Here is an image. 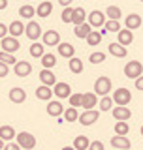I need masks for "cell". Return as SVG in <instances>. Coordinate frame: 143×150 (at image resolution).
<instances>
[{
  "mask_svg": "<svg viewBox=\"0 0 143 150\" xmlns=\"http://www.w3.org/2000/svg\"><path fill=\"white\" fill-rule=\"evenodd\" d=\"M109 92H111V79L106 77V75L98 77V79H96V83H94V94H96V96L106 98Z\"/></svg>",
  "mask_w": 143,
  "mask_h": 150,
  "instance_id": "cell-1",
  "label": "cell"
},
{
  "mask_svg": "<svg viewBox=\"0 0 143 150\" xmlns=\"http://www.w3.org/2000/svg\"><path fill=\"white\" fill-rule=\"evenodd\" d=\"M111 98H113V103H117V107H126L132 101V92L128 88H117Z\"/></svg>",
  "mask_w": 143,
  "mask_h": 150,
  "instance_id": "cell-2",
  "label": "cell"
},
{
  "mask_svg": "<svg viewBox=\"0 0 143 150\" xmlns=\"http://www.w3.org/2000/svg\"><path fill=\"white\" fill-rule=\"evenodd\" d=\"M124 75L128 79H139L141 75H143V64L141 62H137V60H132V62H128L124 66Z\"/></svg>",
  "mask_w": 143,
  "mask_h": 150,
  "instance_id": "cell-3",
  "label": "cell"
},
{
  "mask_svg": "<svg viewBox=\"0 0 143 150\" xmlns=\"http://www.w3.org/2000/svg\"><path fill=\"white\" fill-rule=\"evenodd\" d=\"M17 144L21 148H25V150H32L36 146V137L32 133H28V131H21V133H17Z\"/></svg>",
  "mask_w": 143,
  "mask_h": 150,
  "instance_id": "cell-4",
  "label": "cell"
},
{
  "mask_svg": "<svg viewBox=\"0 0 143 150\" xmlns=\"http://www.w3.org/2000/svg\"><path fill=\"white\" fill-rule=\"evenodd\" d=\"M25 34H26L28 40H32L36 43V40H40V38L44 36V32H41V26H40L38 21H28V25L25 28Z\"/></svg>",
  "mask_w": 143,
  "mask_h": 150,
  "instance_id": "cell-5",
  "label": "cell"
},
{
  "mask_svg": "<svg viewBox=\"0 0 143 150\" xmlns=\"http://www.w3.org/2000/svg\"><path fill=\"white\" fill-rule=\"evenodd\" d=\"M0 47H2V51H4V53H8V54H13L15 51H19V47H21V43H19V40H17V38H11V36H8V38H4V40L0 41Z\"/></svg>",
  "mask_w": 143,
  "mask_h": 150,
  "instance_id": "cell-6",
  "label": "cell"
},
{
  "mask_svg": "<svg viewBox=\"0 0 143 150\" xmlns=\"http://www.w3.org/2000/svg\"><path fill=\"white\" fill-rule=\"evenodd\" d=\"M41 41H44V45H47V47H59L60 45V34L56 30H47V32H44V36H41Z\"/></svg>",
  "mask_w": 143,
  "mask_h": 150,
  "instance_id": "cell-7",
  "label": "cell"
},
{
  "mask_svg": "<svg viewBox=\"0 0 143 150\" xmlns=\"http://www.w3.org/2000/svg\"><path fill=\"white\" fill-rule=\"evenodd\" d=\"M53 94L56 98H59V100H64V98H68L70 100V96H72V88H70V84L68 83H56L55 86H53Z\"/></svg>",
  "mask_w": 143,
  "mask_h": 150,
  "instance_id": "cell-8",
  "label": "cell"
},
{
  "mask_svg": "<svg viewBox=\"0 0 143 150\" xmlns=\"http://www.w3.org/2000/svg\"><path fill=\"white\" fill-rule=\"evenodd\" d=\"M87 23L90 26H94V28H98V26H104L106 25V15H104L100 9H94V11H90V15L87 19Z\"/></svg>",
  "mask_w": 143,
  "mask_h": 150,
  "instance_id": "cell-9",
  "label": "cell"
},
{
  "mask_svg": "<svg viewBox=\"0 0 143 150\" xmlns=\"http://www.w3.org/2000/svg\"><path fill=\"white\" fill-rule=\"evenodd\" d=\"M98 118H100V112H98L96 109H92V111H85L83 115H79V122H81L83 126H92Z\"/></svg>",
  "mask_w": 143,
  "mask_h": 150,
  "instance_id": "cell-10",
  "label": "cell"
},
{
  "mask_svg": "<svg viewBox=\"0 0 143 150\" xmlns=\"http://www.w3.org/2000/svg\"><path fill=\"white\" fill-rule=\"evenodd\" d=\"M40 81H41V84H44V86H55L56 83V77H55V73L51 71V69H41L40 71Z\"/></svg>",
  "mask_w": 143,
  "mask_h": 150,
  "instance_id": "cell-11",
  "label": "cell"
},
{
  "mask_svg": "<svg viewBox=\"0 0 143 150\" xmlns=\"http://www.w3.org/2000/svg\"><path fill=\"white\" fill-rule=\"evenodd\" d=\"M98 105V96L94 92H87L83 94V103H81V107H83L85 111H92V107Z\"/></svg>",
  "mask_w": 143,
  "mask_h": 150,
  "instance_id": "cell-12",
  "label": "cell"
},
{
  "mask_svg": "<svg viewBox=\"0 0 143 150\" xmlns=\"http://www.w3.org/2000/svg\"><path fill=\"white\" fill-rule=\"evenodd\" d=\"M64 111L66 109L62 107L60 100H55V101H49V103H47V115H49V116H62Z\"/></svg>",
  "mask_w": 143,
  "mask_h": 150,
  "instance_id": "cell-13",
  "label": "cell"
},
{
  "mask_svg": "<svg viewBox=\"0 0 143 150\" xmlns=\"http://www.w3.org/2000/svg\"><path fill=\"white\" fill-rule=\"evenodd\" d=\"M132 41H134V32L128 30V28H122V30L117 34V43H121L122 47L130 45Z\"/></svg>",
  "mask_w": 143,
  "mask_h": 150,
  "instance_id": "cell-14",
  "label": "cell"
},
{
  "mask_svg": "<svg viewBox=\"0 0 143 150\" xmlns=\"http://www.w3.org/2000/svg\"><path fill=\"white\" fill-rule=\"evenodd\" d=\"M87 19H89V15H87V11H85V8H74V19H72V23H74L75 26H81V25H85L87 23Z\"/></svg>",
  "mask_w": 143,
  "mask_h": 150,
  "instance_id": "cell-15",
  "label": "cell"
},
{
  "mask_svg": "<svg viewBox=\"0 0 143 150\" xmlns=\"http://www.w3.org/2000/svg\"><path fill=\"white\" fill-rule=\"evenodd\" d=\"M132 116V111L128 107H113V118L117 122H126Z\"/></svg>",
  "mask_w": 143,
  "mask_h": 150,
  "instance_id": "cell-16",
  "label": "cell"
},
{
  "mask_svg": "<svg viewBox=\"0 0 143 150\" xmlns=\"http://www.w3.org/2000/svg\"><path fill=\"white\" fill-rule=\"evenodd\" d=\"M56 51H59V54L60 56H62V58H74V53H75V47L74 45H72V43H66V41H64V43H62V41H60V45L59 47H56Z\"/></svg>",
  "mask_w": 143,
  "mask_h": 150,
  "instance_id": "cell-17",
  "label": "cell"
},
{
  "mask_svg": "<svg viewBox=\"0 0 143 150\" xmlns=\"http://www.w3.org/2000/svg\"><path fill=\"white\" fill-rule=\"evenodd\" d=\"M13 69H15L17 77H28V75L32 73V64L30 62H17Z\"/></svg>",
  "mask_w": 143,
  "mask_h": 150,
  "instance_id": "cell-18",
  "label": "cell"
},
{
  "mask_svg": "<svg viewBox=\"0 0 143 150\" xmlns=\"http://www.w3.org/2000/svg\"><path fill=\"white\" fill-rule=\"evenodd\" d=\"M111 146L119 148V150H128L132 146V143L128 137H119V135H115V137H111Z\"/></svg>",
  "mask_w": 143,
  "mask_h": 150,
  "instance_id": "cell-19",
  "label": "cell"
},
{
  "mask_svg": "<svg viewBox=\"0 0 143 150\" xmlns=\"http://www.w3.org/2000/svg\"><path fill=\"white\" fill-rule=\"evenodd\" d=\"M25 100H26V92L23 90V88L13 86L11 90H9V101H13V103H23Z\"/></svg>",
  "mask_w": 143,
  "mask_h": 150,
  "instance_id": "cell-20",
  "label": "cell"
},
{
  "mask_svg": "<svg viewBox=\"0 0 143 150\" xmlns=\"http://www.w3.org/2000/svg\"><path fill=\"white\" fill-rule=\"evenodd\" d=\"M25 28H26V25H23V21H13L8 26V32L11 38H19L21 34H25Z\"/></svg>",
  "mask_w": 143,
  "mask_h": 150,
  "instance_id": "cell-21",
  "label": "cell"
},
{
  "mask_svg": "<svg viewBox=\"0 0 143 150\" xmlns=\"http://www.w3.org/2000/svg\"><path fill=\"white\" fill-rule=\"evenodd\" d=\"M15 137H17V135H15V129H13L11 126H8V124L6 126H0V139H2L4 143H6V141H8V143H11Z\"/></svg>",
  "mask_w": 143,
  "mask_h": 150,
  "instance_id": "cell-22",
  "label": "cell"
},
{
  "mask_svg": "<svg viewBox=\"0 0 143 150\" xmlns=\"http://www.w3.org/2000/svg\"><path fill=\"white\" fill-rule=\"evenodd\" d=\"M36 98H38V100L51 101V98H53V88H49V86H44V84H40V86L36 88Z\"/></svg>",
  "mask_w": 143,
  "mask_h": 150,
  "instance_id": "cell-23",
  "label": "cell"
},
{
  "mask_svg": "<svg viewBox=\"0 0 143 150\" xmlns=\"http://www.w3.org/2000/svg\"><path fill=\"white\" fill-rule=\"evenodd\" d=\"M53 11V2H40V6L36 8V15L38 17H49Z\"/></svg>",
  "mask_w": 143,
  "mask_h": 150,
  "instance_id": "cell-24",
  "label": "cell"
},
{
  "mask_svg": "<svg viewBox=\"0 0 143 150\" xmlns=\"http://www.w3.org/2000/svg\"><path fill=\"white\" fill-rule=\"evenodd\" d=\"M124 23H126V28H128V30H136V28L141 26V17L137 15V13H130V15L124 19Z\"/></svg>",
  "mask_w": 143,
  "mask_h": 150,
  "instance_id": "cell-25",
  "label": "cell"
},
{
  "mask_svg": "<svg viewBox=\"0 0 143 150\" xmlns=\"http://www.w3.org/2000/svg\"><path fill=\"white\" fill-rule=\"evenodd\" d=\"M90 146V141L87 135H77V137H74V148L75 150H89Z\"/></svg>",
  "mask_w": 143,
  "mask_h": 150,
  "instance_id": "cell-26",
  "label": "cell"
},
{
  "mask_svg": "<svg viewBox=\"0 0 143 150\" xmlns=\"http://www.w3.org/2000/svg\"><path fill=\"white\" fill-rule=\"evenodd\" d=\"M109 54L117 56V58H124L128 54V51H126V47H122L121 43H109Z\"/></svg>",
  "mask_w": 143,
  "mask_h": 150,
  "instance_id": "cell-27",
  "label": "cell"
},
{
  "mask_svg": "<svg viewBox=\"0 0 143 150\" xmlns=\"http://www.w3.org/2000/svg\"><path fill=\"white\" fill-rule=\"evenodd\" d=\"M19 15H21L23 19H28V21H32L30 17L36 15V8L30 6V4H23V6L19 8Z\"/></svg>",
  "mask_w": 143,
  "mask_h": 150,
  "instance_id": "cell-28",
  "label": "cell"
},
{
  "mask_svg": "<svg viewBox=\"0 0 143 150\" xmlns=\"http://www.w3.org/2000/svg\"><path fill=\"white\" fill-rule=\"evenodd\" d=\"M44 54H45V45L44 43H38V41H36V43L30 45V56H32V58H40L41 60Z\"/></svg>",
  "mask_w": 143,
  "mask_h": 150,
  "instance_id": "cell-29",
  "label": "cell"
},
{
  "mask_svg": "<svg viewBox=\"0 0 143 150\" xmlns=\"http://www.w3.org/2000/svg\"><path fill=\"white\" fill-rule=\"evenodd\" d=\"M106 15L109 17V21H119L122 17V11L119 6H107L106 8Z\"/></svg>",
  "mask_w": 143,
  "mask_h": 150,
  "instance_id": "cell-30",
  "label": "cell"
},
{
  "mask_svg": "<svg viewBox=\"0 0 143 150\" xmlns=\"http://www.w3.org/2000/svg\"><path fill=\"white\" fill-rule=\"evenodd\" d=\"M90 32H92V26H90L89 23H85V25H81V26H75V36L81 38V40H87Z\"/></svg>",
  "mask_w": 143,
  "mask_h": 150,
  "instance_id": "cell-31",
  "label": "cell"
},
{
  "mask_svg": "<svg viewBox=\"0 0 143 150\" xmlns=\"http://www.w3.org/2000/svg\"><path fill=\"white\" fill-rule=\"evenodd\" d=\"M55 64H56V56L53 53H45L41 56V66H44V69H51Z\"/></svg>",
  "mask_w": 143,
  "mask_h": 150,
  "instance_id": "cell-32",
  "label": "cell"
},
{
  "mask_svg": "<svg viewBox=\"0 0 143 150\" xmlns=\"http://www.w3.org/2000/svg\"><path fill=\"white\" fill-rule=\"evenodd\" d=\"M68 68H70V71L72 73H81L83 71V62L77 58V56H74V58H70V62H68Z\"/></svg>",
  "mask_w": 143,
  "mask_h": 150,
  "instance_id": "cell-33",
  "label": "cell"
},
{
  "mask_svg": "<svg viewBox=\"0 0 143 150\" xmlns=\"http://www.w3.org/2000/svg\"><path fill=\"white\" fill-rule=\"evenodd\" d=\"M100 41H102V32H90L89 34V38H87V43H89V47H96V45H100Z\"/></svg>",
  "mask_w": 143,
  "mask_h": 150,
  "instance_id": "cell-34",
  "label": "cell"
},
{
  "mask_svg": "<svg viewBox=\"0 0 143 150\" xmlns=\"http://www.w3.org/2000/svg\"><path fill=\"white\" fill-rule=\"evenodd\" d=\"M128 131H130V128H128L126 122H117L115 124V135H119V137H126Z\"/></svg>",
  "mask_w": 143,
  "mask_h": 150,
  "instance_id": "cell-35",
  "label": "cell"
},
{
  "mask_svg": "<svg viewBox=\"0 0 143 150\" xmlns=\"http://www.w3.org/2000/svg\"><path fill=\"white\" fill-rule=\"evenodd\" d=\"M64 120H66V122H75V120H79V112H77V109H74V107H68V109L64 111Z\"/></svg>",
  "mask_w": 143,
  "mask_h": 150,
  "instance_id": "cell-36",
  "label": "cell"
},
{
  "mask_svg": "<svg viewBox=\"0 0 143 150\" xmlns=\"http://www.w3.org/2000/svg\"><path fill=\"white\" fill-rule=\"evenodd\" d=\"M81 103H83V94H81V92H74L70 96V107L77 109V107H81Z\"/></svg>",
  "mask_w": 143,
  "mask_h": 150,
  "instance_id": "cell-37",
  "label": "cell"
},
{
  "mask_svg": "<svg viewBox=\"0 0 143 150\" xmlns=\"http://www.w3.org/2000/svg\"><path fill=\"white\" fill-rule=\"evenodd\" d=\"M89 60H90V64H102V62H106V53H100V51L90 53Z\"/></svg>",
  "mask_w": 143,
  "mask_h": 150,
  "instance_id": "cell-38",
  "label": "cell"
},
{
  "mask_svg": "<svg viewBox=\"0 0 143 150\" xmlns=\"http://www.w3.org/2000/svg\"><path fill=\"white\" fill-rule=\"evenodd\" d=\"M98 107H100V111H109L113 107V98H109V96L102 98V100L98 101Z\"/></svg>",
  "mask_w": 143,
  "mask_h": 150,
  "instance_id": "cell-39",
  "label": "cell"
},
{
  "mask_svg": "<svg viewBox=\"0 0 143 150\" xmlns=\"http://www.w3.org/2000/svg\"><path fill=\"white\" fill-rule=\"evenodd\" d=\"M0 62L6 64V66H9V64L15 66L17 60H15V56H13V54H8V53H4V51H0Z\"/></svg>",
  "mask_w": 143,
  "mask_h": 150,
  "instance_id": "cell-40",
  "label": "cell"
},
{
  "mask_svg": "<svg viewBox=\"0 0 143 150\" xmlns=\"http://www.w3.org/2000/svg\"><path fill=\"white\" fill-rule=\"evenodd\" d=\"M106 32H121L122 28H121V25H119V21H106V28H104Z\"/></svg>",
  "mask_w": 143,
  "mask_h": 150,
  "instance_id": "cell-41",
  "label": "cell"
},
{
  "mask_svg": "<svg viewBox=\"0 0 143 150\" xmlns=\"http://www.w3.org/2000/svg\"><path fill=\"white\" fill-rule=\"evenodd\" d=\"M60 19H62V23H72V19H74V8H64L62 15H60Z\"/></svg>",
  "mask_w": 143,
  "mask_h": 150,
  "instance_id": "cell-42",
  "label": "cell"
},
{
  "mask_svg": "<svg viewBox=\"0 0 143 150\" xmlns=\"http://www.w3.org/2000/svg\"><path fill=\"white\" fill-rule=\"evenodd\" d=\"M89 150H106V148H104V143H102V141H92V143H90V146H89Z\"/></svg>",
  "mask_w": 143,
  "mask_h": 150,
  "instance_id": "cell-43",
  "label": "cell"
},
{
  "mask_svg": "<svg viewBox=\"0 0 143 150\" xmlns=\"http://www.w3.org/2000/svg\"><path fill=\"white\" fill-rule=\"evenodd\" d=\"M8 34H9V32H8V26L4 25V23H0V41H2L4 38H8Z\"/></svg>",
  "mask_w": 143,
  "mask_h": 150,
  "instance_id": "cell-44",
  "label": "cell"
},
{
  "mask_svg": "<svg viewBox=\"0 0 143 150\" xmlns=\"http://www.w3.org/2000/svg\"><path fill=\"white\" fill-rule=\"evenodd\" d=\"M8 73H9V66H6V64L0 62V77H6Z\"/></svg>",
  "mask_w": 143,
  "mask_h": 150,
  "instance_id": "cell-45",
  "label": "cell"
},
{
  "mask_svg": "<svg viewBox=\"0 0 143 150\" xmlns=\"http://www.w3.org/2000/svg\"><path fill=\"white\" fill-rule=\"evenodd\" d=\"M4 150H21V146H19L17 143H6V146H4Z\"/></svg>",
  "mask_w": 143,
  "mask_h": 150,
  "instance_id": "cell-46",
  "label": "cell"
},
{
  "mask_svg": "<svg viewBox=\"0 0 143 150\" xmlns=\"http://www.w3.org/2000/svg\"><path fill=\"white\" fill-rule=\"evenodd\" d=\"M136 88H137V90H141V92H143V75H141L139 79H136Z\"/></svg>",
  "mask_w": 143,
  "mask_h": 150,
  "instance_id": "cell-47",
  "label": "cell"
},
{
  "mask_svg": "<svg viewBox=\"0 0 143 150\" xmlns=\"http://www.w3.org/2000/svg\"><path fill=\"white\" fill-rule=\"evenodd\" d=\"M8 8V2L6 0H0V9H6Z\"/></svg>",
  "mask_w": 143,
  "mask_h": 150,
  "instance_id": "cell-48",
  "label": "cell"
},
{
  "mask_svg": "<svg viewBox=\"0 0 143 150\" xmlns=\"http://www.w3.org/2000/svg\"><path fill=\"white\" fill-rule=\"evenodd\" d=\"M4 146H6V143H4V141L0 139V150H4Z\"/></svg>",
  "mask_w": 143,
  "mask_h": 150,
  "instance_id": "cell-49",
  "label": "cell"
},
{
  "mask_svg": "<svg viewBox=\"0 0 143 150\" xmlns=\"http://www.w3.org/2000/svg\"><path fill=\"white\" fill-rule=\"evenodd\" d=\"M60 150H75L74 146H64V148H60Z\"/></svg>",
  "mask_w": 143,
  "mask_h": 150,
  "instance_id": "cell-50",
  "label": "cell"
},
{
  "mask_svg": "<svg viewBox=\"0 0 143 150\" xmlns=\"http://www.w3.org/2000/svg\"><path fill=\"white\" fill-rule=\"evenodd\" d=\"M141 135H143V126H141Z\"/></svg>",
  "mask_w": 143,
  "mask_h": 150,
  "instance_id": "cell-51",
  "label": "cell"
}]
</instances>
